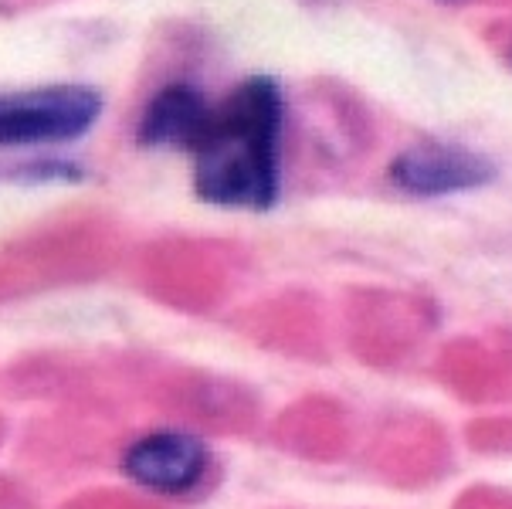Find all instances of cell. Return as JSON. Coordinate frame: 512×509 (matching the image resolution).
Here are the masks:
<instances>
[{"instance_id":"3957f363","label":"cell","mask_w":512,"mask_h":509,"mask_svg":"<svg viewBox=\"0 0 512 509\" xmlns=\"http://www.w3.org/2000/svg\"><path fill=\"white\" fill-rule=\"evenodd\" d=\"M496 177L489 157L455 143H421L390 163V180L414 197H445L485 187Z\"/></svg>"},{"instance_id":"7a4b0ae2","label":"cell","mask_w":512,"mask_h":509,"mask_svg":"<svg viewBox=\"0 0 512 509\" xmlns=\"http://www.w3.org/2000/svg\"><path fill=\"white\" fill-rule=\"evenodd\" d=\"M102 96L89 85H45L0 96V146L68 143L89 133Z\"/></svg>"},{"instance_id":"6da1fadb","label":"cell","mask_w":512,"mask_h":509,"mask_svg":"<svg viewBox=\"0 0 512 509\" xmlns=\"http://www.w3.org/2000/svg\"><path fill=\"white\" fill-rule=\"evenodd\" d=\"M282 89L272 75H251L211 112L194 153V191L218 207L268 211L282 180Z\"/></svg>"},{"instance_id":"5b68a950","label":"cell","mask_w":512,"mask_h":509,"mask_svg":"<svg viewBox=\"0 0 512 509\" xmlns=\"http://www.w3.org/2000/svg\"><path fill=\"white\" fill-rule=\"evenodd\" d=\"M211 106L197 89L190 85H167L146 102L140 126H136V140L150 150H194L197 140L204 136L211 123Z\"/></svg>"},{"instance_id":"277c9868","label":"cell","mask_w":512,"mask_h":509,"mask_svg":"<svg viewBox=\"0 0 512 509\" xmlns=\"http://www.w3.org/2000/svg\"><path fill=\"white\" fill-rule=\"evenodd\" d=\"M126 476L153 493H187L207 469V448L184 431H156L126 452Z\"/></svg>"}]
</instances>
